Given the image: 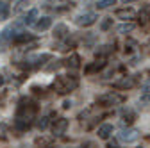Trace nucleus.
<instances>
[{
	"label": "nucleus",
	"mask_w": 150,
	"mask_h": 148,
	"mask_svg": "<svg viewBox=\"0 0 150 148\" xmlns=\"http://www.w3.org/2000/svg\"><path fill=\"white\" fill-rule=\"evenodd\" d=\"M36 104L23 98L18 105V113H16V127L18 128H27L30 120H34V114H36Z\"/></svg>",
	"instance_id": "nucleus-1"
},
{
	"label": "nucleus",
	"mask_w": 150,
	"mask_h": 148,
	"mask_svg": "<svg viewBox=\"0 0 150 148\" xmlns=\"http://www.w3.org/2000/svg\"><path fill=\"white\" fill-rule=\"evenodd\" d=\"M77 86H79V80L75 77H64V75H57L54 79V82H52V87L57 91L59 95L70 93V91H73Z\"/></svg>",
	"instance_id": "nucleus-2"
},
{
	"label": "nucleus",
	"mask_w": 150,
	"mask_h": 148,
	"mask_svg": "<svg viewBox=\"0 0 150 148\" xmlns=\"http://www.w3.org/2000/svg\"><path fill=\"white\" fill-rule=\"evenodd\" d=\"M20 34H23V23L16 22V23H13V25L6 27V29L2 30V39H7V41H11V39H16Z\"/></svg>",
	"instance_id": "nucleus-3"
},
{
	"label": "nucleus",
	"mask_w": 150,
	"mask_h": 148,
	"mask_svg": "<svg viewBox=\"0 0 150 148\" xmlns=\"http://www.w3.org/2000/svg\"><path fill=\"white\" fill-rule=\"evenodd\" d=\"M125 98L123 97H120V95H116V93H105V95H100L98 98H97V104H100L102 107H109V105H118V104H122Z\"/></svg>",
	"instance_id": "nucleus-4"
},
{
	"label": "nucleus",
	"mask_w": 150,
	"mask_h": 148,
	"mask_svg": "<svg viewBox=\"0 0 150 148\" xmlns=\"http://www.w3.org/2000/svg\"><path fill=\"white\" fill-rule=\"evenodd\" d=\"M97 20H98V16L95 13H84V14L75 18V23H77L79 27H89V25L95 23Z\"/></svg>",
	"instance_id": "nucleus-5"
},
{
	"label": "nucleus",
	"mask_w": 150,
	"mask_h": 148,
	"mask_svg": "<svg viewBox=\"0 0 150 148\" xmlns=\"http://www.w3.org/2000/svg\"><path fill=\"white\" fill-rule=\"evenodd\" d=\"M52 55L50 54H41V55H30V57H27V68H40L45 61H50Z\"/></svg>",
	"instance_id": "nucleus-6"
},
{
	"label": "nucleus",
	"mask_w": 150,
	"mask_h": 148,
	"mask_svg": "<svg viewBox=\"0 0 150 148\" xmlns=\"http://www.w3.org/2000/svg\"><path fill=\"white\" fill-rule=\"evenodd\" d=\"M123 143H134L139 139V130H136V128H127V130H122L120 136H118Z\"/></svg>",
	"instance_id": "nucleus-7"
},
{
	"label": "nucleus",
	"mask_w": 150,
	"mask_h": 148,
	"mask_svg": "<svg viewBox=\"0 0 150 148\" xmlns=\"http://www.w3.org/2000/svg\"><path fill=\"white\" fill-rule=\"evenodd\" d=\"M66 128H68V120L66 118H59V120H55L54 125H52V134L54 136H63L66 132Z\"/></svg>",
	"instance_id": "nucleus-8"
},
{
	"label": "nucleus",
	"mask_w": 150,
	"mask_h": 148,
	"mask_svg": "<svg viewBox=\"0 0 150 148\" xmlns=\"http://www.w3.org/2000/svg\"><path fill=\"white\" fill-rule=\"evenodd\" d=\"M134 84H136L134 77H122L120 80L115 82V87H118V89H129V87H132Z\"/></svg>",
	"instance_id": "nucleus-9"
},
{
	"label": "nucleus",
	"mask_w": 150,
	"mask_h": 148,
	"mask_svg": "<svg viewBox=\"0 0 150 148\" xmlns=\"http://www.w3.org/2000/svg\"><path fill=\"white\" fill-rule=\"evenodd\" d=\"M97 134H98V137H100V139H107V137H109V136L112 134V125L105 123V125L98 127V130H97Z\"/></svg>",
	"instance_id": "nucleus-10"
},
{
	"label": "nucleus",
	"mask_w": 150,
	"mask_h": 148,
	"mask_svg": "<svg viewBox=\"0 0 150 148\" xmlns=\"http://www.w3.org/2000/svg\"><path fill=\"white\" fill-rule=\"evenodd\" d=\"M50 25H52V18L50 16H43L41 20L36 22V30H47V29H50Z\"/></svg>",
	"instance_id": "nucleus-11"
},
{
	"label": "nucleus",
	"mask_w": 150,
	"mask_h": 148,
	"mask_svg": "<svg viewBox=\"0 0 150 148\" xmlns=\"http://www.w3.org/2000/svg\"><path fill=\"white\" fill-rule=\"evenodd\" d=\"M66 34H68V27H66L64 23H59V25H55V29H54V38H57V39H63Z\"/></svg>",
	"instance_id": "nucleus-12"
},
{
	"label": "nucleus",
	"mask_w": 150,
	"mask_h": 148,
	"mask_svg": "<svg viewBox=\"0 0 150 148\" xmlns=\"http://www.w3.org/2000/svg\"><path fill=\"white\" fill-rule=\"evenodd\" d=\"M64 64L68 66V68H79V64H81V57H79V55L77 54H71L70 55V57H68V61H64Z\"/></svg>",
	"instance_id": "nucleus-13"
},
{
	"label": "nucleus",
	"mask_w": 150,
	"mask_h": 148,
	"mask_svg": "<svg viewBox=\"0 0 150 148\" xmlns=\"http://www.w3.org/2000/svg\"><path fill=\"white\" fill-rule=\"evenodd\" d=\"M36 20H38V9H30L27 14H25V20H23V23L25 25H36Z\"/></svg>",
	"instance_id": "nucleus-14"
},
{
	"label": "nucleus",
	"mask_w": 150,
	"mask_h": 148,
	"mask_svg": "<svg viewBox=\"0 0 150 148\" xmlns=\"http://www.w3.org/2000/svg\"><path fill=\"white\" fill-rule=\"evenodd\" d=\"M105 66V63L104 61H97V63H93V64H89V66H86V73H88V75H89V73H93V71H98V70H102Z\"/></svg>",
	"instance_id": "nucleus-15"
},
{
	"label": "nucleus",
	"mask_w": 150,
	"mask_h": 148,
	"mask_svg": "<svg viewBox=\"0 0 150 148\" xmlns=\"http://www.w3.org/2000/svg\"><path fill=\"white\" fill-rule=\"evenodd\" d=\"M116 16L122 18V20H130L134 16V11L132 9H120V11H116Z\"/></svg>",
	"instance_id": "nucleus-16"
},
{
	"label": "nucleus",
	"mask_w": 150,
	"mask_h": 148,
	"mask_svg": "<svg viewBox=\"0 0 150 148\" xmlns=\"http://www.w3.org/2000/svg\"><path fill=\"white\" fill-rule=\"evenodd\" d=\"M27 6H29V2L27 0H18L16 2V6H14V14H20V13H23V11H27Z\"/></svg>",
	"instance_id": "nucleus-17"
},
{
	"label": "nucleus",
	"mask_w": 150,
	"mask_h": 148,
	"mask_svg": "<svg viewBox=\"0 0 150 148\" xmlns=\"http://www.w3.org/2000/svg\"><path fill=\"white\" fill-rule=\"evenodd\" d=\"M116 30H118V34H129L134 30V23H122V25H118Z\"/></svg>",
	"instance_id": "nucleus-18"
},
{
	"label": "nucleus",
	"mask_w": 150,
	"mask_h": 148,
	"mask_svg": "<svg viewBox=\"0 0 150 148\" xmlns=\"http://www.w3.org/2000/svg\"><path fill=\"white\" fill-rule=\"evenodd\" d=\"M7 16H9V6L6 2H0V22L7 20Z\"/></svg>",
	"instance_id": "nucleus-19"
},
{
	"label": "nucleus",
	"mask_w": 150,
	"mask_h": 148,
	"mask_svg": "<svg viewBox=\"0 0 150 148\" xmlns=\"http://www.w3.org/2000/svg\"><path fill=\"white\" fill-rule=\"evenodd\" d=\"M34 39V36L32 34H29V32H23V34H20V36H18V38L14 39L16 43H25V41H32Z\"/></svg>",
	"instance_id": "nucleus-20"
},
{
	"label": "nucleus",
	"mask_w": 150,
	"mask_h": 148,
	"mask_svg": "<svg viewBox=\"0 0 150 148\" xmlns=\"http://www.w3.org/2000/svg\"><path fill=\"white\" fill-rule=\"evenodd\" d=\"M112 50H115V47H112V45H104V47H100V48L97 50V55H107V54H111Z\"/></svg>",
	"instance_id": "nucleus-21"
},
{
	"label": "nucleus",
	"mask_w": 150,
	"mask_h": 148,
	"mask_svg": "<svg viewBox=\"0 0 150 148\" xmlns=\"http://www.w3.org/2000/svg\"><path fill=\"white\" fill-rule=\"evenodd\" d=\"M38 128H40V130H45V128L48 127V116H41L40 120H38Z\"/></svg>",
	"instance_id": "nucleus-22"
},
{
	"label": "nucleus",
	"mask_w": 150,
	"mask_h": 148,
	"mask_svg": "<svg viewBox=\"0 0 150 148\" xmlns=\"http://www.w3.org/2000/svg\"><path fill=\"white\" fill-rule=\"evenodd\" d=\"M109 6H115V0H100V2L97 4L98 9H107Z\"/></svg>",
	"instance_id": "nucleus-23"
},
{
	"label": "nucleus",
	"mask_w": 150,
	"mask_h": 148,
	"mask_svg": "<svg viewBox=\"0 0 150 148\" xmlns=\"http://www.w3.org/2000/svg\"><path fill=\"white\" fill-rule=\"evenodd\" d=\"M130 121H134V113L132 111H125L123 113V123H130Z\"/></svg>",
	"instance_id": "nucleus-24"
},
{
	"label": "nucleus",
	"mask_w": 150,
	"mask_h": 148,
	"mask_svg": "<svg viewBox=\"0 0 150 148\" xmlns=\"http://www.w3.org/2000/svg\"><path fill=\"white\" fill-rule=\"evenodd\" d=\"M111 25H112V18H104L102 23H100V29H102V30H107Z\"/></svg>",
	"instance_id": "nucleus-25"
},
{
	"label": "nucleus",
	"mask_w": 150,
	"mask_h": 148,
	"mask_svg": "<svg viewBox=\"0 0 150 148\" xmlns=\"http://www.w3.org/2000/svg\"><path fill=\"white\" fill-rule=\"evenodd\" d=\"M61 63H63V61H55V64H50L47 70H48V71H54V70H57V68L61 66Z\"/></svg>",
	"instance_id": "nucleus-26"
},
{
	"label": "nucleus",
	"mask_w": 150,
	"mask_h": 148,
	"mask_svg": "<svg viewBox=\"0 0 150 148\" xmlns=\"http://www.w3.org/2000/svg\"><path fill=\"white\" fill-rule=\"evenodd\" d=\"M150 102V97H143V98H139V104H148Z\"/></svg>",
	"instance_id": "nucleus-27"
},
{
	"label": "nucleus",
	"mask_w": 150,
	"mask_h": 148,
	"mask_svg": "<svg viewBox=\"0 0 150 148\" xmlns=\"http://www.w3.org/2000/svg\"><path fill=\"white\" fill-rule=\"evenodd\" d=\"M70 107H71V102H70V100H66V102L63 104V109H70Z\"/></svg>",
	"instance_id": "nucleus-28"
},
{
	"label": "nucleus",
	"mask_w": 150,
	"mask_h": 148,
	"mask_svg": "<svg viewBox=\"0 0 150 148\" xmlns=\"http://www.w3.org/2000/svg\"><path fill=\"white\" fill-rule=\"evenodd\" d=\"M107 148H118V144H116V143H115V141H111V143H109V144H107Z\"/></svg>",
	"instance_id": "nucleus-29"
},
{
	"label": "nucleus",
	"mask_w": 150,
	"mask_h": 148,
	"mask_svg": "<svg viewBox=\"0 0 150 148\" xmlns=\"http://www.w3.org/2000/svg\"><path fill=\"white\" fill-rule=\"evenodd\" d=\"M4 86V77H2V73H0V87Z\"/></svg>",
	"instance_id": "nucleus-30"
},
{
	"label": "nucleus",
	"mask_w": 150,
	"mask_h": 148,
	"mask_svg": "<svg viewBox=\"0 0 150 148\" xmlns=\"http://www.w3.org/2000/svg\"><path fill=\"white\" fill-rule=\"evenodd\" d=\"M123 4H130V2H136V0H122Z\"/></svg>",
	"instance_id": "nucleus-31"
},
{
	"label": "nucleus",
	"mask_w": 150,
	"mask_h": 148,
	"mask_svg": "<svg viewBox=\"0 0 150 148\" xmlns=\"http://www.w3.org/2000/svg\"><path fill=\"white\" fill-rule=\"evenodd\" d=\"M4 50V47H2V41H0V52H2Z\"/></svg>",
	"instance_id": "nucleus-32"
},
{
	"label": "nucleus",
	"mask_w": 150,
	"mask_h": 148,
	"mask_svg": "<svg viewBox=\"0 0 150 148\" xmlns=\"http://www.w3.org/2000/svg\"><path fill=\"white\" fill-rule=\"evenodd\" d=\"M148 50H150V41H148Z\"/></svg>",
	"instance_id": "nucleus-33"
},
{
	"label": "nucleus",
	"mask_w": 150,
	"mask_h": 148,
	"mask_svg": "<svg viewBox=\"0 0 150 148\" xmlns=\"http://www.w3.org/2000/svg\"><path fill=\"white\" fill-rule=\"evenodd\" d=\"M148 75H150V70H148Z\"/></svg>",
	"instance_id": "nucleus-34"
}]
</instances>
